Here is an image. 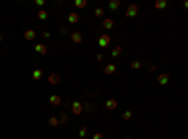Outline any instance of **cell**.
<instances>
[{"label": "cell", "instance_id": "cell-11", "mask_svg": "<svg viewBox=\"0 0 188 139\" xmlns=\"http://www.w3.org/2000/svg\"><path fill=\"white\" fill-rule=\"evenodd\" d=\"M156 81H158V85H162V87H164V85H168V81H169V75H168V73H160V75L156 77Z\"/></svg>", "mask_w": 188, "mask_h": 139}, {"label": "cell", "instance_id": "cell-17", "mask_svg": "<svg viewBox=\"0 0 188 139\" xmlns=\"http://www.w3.org/2000/svg\"><path fill=\"white\" fill-rule=\"evenodd\" d=\"M119 6H121V0H111L109 2V9H113V11L119 9Z\"/></svg>", "mask_w": 188, "mask_h": 139}, {"label": "cell", "instance_id": "cell-21", "mask_svg": "<svg viewBox=\"0 0 188 139\" xmlns=\"http://www.w3.org/2000/svg\"><path fill=\"white\" fill-rule=\"evenodd\" d=\"M38 19H40V21H45V19H47V11H45V9H40V11H38Z\"/></svg>", "mask_w": 188, "mask_h": 139}, {"label": "cell", "instance_id": "cell-19", "mask_svg": "<svg viewBox=\"0 0 188 139\" xmlns=\"http://www.w3.org/2000/svg\"><path fill=\"white\" fill-rule=\"evenodd\" d=\"M58 124H60V122H58L56 117H51V119H49V126H51V128H56Z\"/></svg>", "mask_w": 188, "mask_h": 139}, {"label": "cell", "instance_id": "cell-14", "mask_svg": "<svg viewBox=\"0 0 188 139\" xmlns=\"http://www.w3.org/2000/svg\"><path fill=\"white\" fill-rule=\"evenodd\" d=\"M49 83H51V85H58V83H60V75H58V73H51V75H49Z\"/></svg>", "mask_w": 188, "mask_h": 139}, {"label": "cell", "instance_id": "cell-6", "mask_svg": "<svg viewBox=\"0 0 188 139\" xmlns=\"http://www.w3.org/2000/svg\"><path fill=\"white\" fill-rule=\"evenodd\" d=\"M117 107H119V102H117L115 98H109V100L105 102V109H107V111H115Z\"/></svg>", "mask_w": 188, "mask_h": 139}, {"label": "cell", "instance_id": "cell-1", "mask_svg": "<svg viewBox=\"0 0 188 139\" xmlns=\"http://www.w3.org/2000/svg\"><path fill=\"white\" fill-rule=\"evenodd\" d=\"M70 107H72V115H75V117H79V115L85 111V109H83V104H81V102H77V100H75V102H72V104H70Z\"/></svg>", "mask_w": 188, "mask_h": 139}, {"label": "cell", "instance_id": "cell-31", "mask_svg": "<svg viewBox=\"0 0 188 139\" xmlns=\"http://www.w3.org/2000/svg\"><path fill=\"white\" fill-rule=\"evenodd\" d=\"M96 60H98V62H102V60H104V55H102V53H100V55H96Z\"/></svg>", "mask_w": 188, "mask_h": 139}, {"label": "cell", "instance_id": "cell-23", "mask_svg": "<svg viewBox=\"0 0 188 139\" xmlns=\"http://www.w3.org/2000/svg\"><path fill=\"white\" fill-rule=\"evenodd\" d=\"M58 122H60V124H66V122H68V113H62V115L58 117Z\"/></svg>", "mask_w": 188, "mask_h": 139}, {"label": "cell", "instance_id": "cell-3", "mask_svg": "<svg viewBox=\"0 0 188 139\" xmlns=\"http://www.w3.org/2000/svg\"><path fill=\"white\" fill-rule=\"evenodd\" d=\"M109 43H111V36H109V34H102V36L98 38V45H100L102 49L109 47Z\"/></svg>", "mask_w": 188, "mask_h": 139}, {"label": "cell", "instance_id": "cell-13", "mask_svg": "<svg viewBox=\"0 0 188 139\" xmlns=\"http://www.w3.org/2000/svg\"><path fill=\"white\" fill-rule=\"evenodd\" d=\"M122 55V45H117V47H113V51H111V56L113 58H117V56H121Z\"/></svg>", "mask_w": 188, "mask_h": 139}, {"label": "cell", "instance_id": "cell-27", "mask_svg": "<svg viewBox=\"0 0 188 139\" xmlns=\"http://www.w3.org/2000/svg\"><path fill=\"white\" fill-rule=\"evenodd\" d=\"M122 119H124V120H130V119H132V111H124V113H122Z\"/></svg>", "mask_w": 188, "mask_h": 139}, {"label": "cell", "instance_id": "cell-24", "mask_svg": "<svg viewBox=\"0 0 188 139\" xmlns=\"http://www.w3.org/2000/svg\"><path fill=\"white\" fill-rule=\"evenodd\" d=\"M94 17H100V19H102V17H104V9H102V8H96V9H94Z\"/></svg>", "mask_w": 188, "mask_h": 139}, {"label": "cell", "instance_id": "cell-25", "mask_svg": "<svg viewBox=\"0 0 188 139\" xmlns=\"http://www.w3.org/2000/svg\"><path fill=\"white\" fill-rule=\"evenodd\" d=\"M141 68V60H132V70H139Z\"/></svg>", "mask_w": 188, "mask_h": 139}, {"label": "cell", "instance_id": "cell-12", "mask_svg": "<svg viewBox=\"0 0 188 139\" xmlns=\"http://www.w3.org/2000/svg\"><path fill=\"white\" fill-rule=\"evenodd\" d=\"M49 104H51V105H60V104H62V98L56 96V94H53V96L49 98Z\"/></svg>", "mask_w": 188, "mask_h": 139}, {"label": "cell", "instance_id": "cell-22", "mask_svg": "<svg viewBox=\"0 0 188 139\" xmlns=\"http://www.w3.org/2000/svg\"><path fill=\"white\" fill-rule=\"evenodd\" d=\"M83 109H87V111H94L96 107H94V104H92V102H89V104H83Z\"/></svg>", "mask_w": 188, "mask_h": 139}, {"label": "cell", "instance_id": "cell-2", "mask_svg": "<svg viewBox=\"0 0 188 139\" xmlns=\"http://www.w3.org/2000/svg\"><path fill=\"white\" fill-rule=\"evenodd\" d=\"M137 13H139V6H137V4H130V6L126 8V17L134 19V17H137Z\"/></svg>", "mask_w": 188, "mask_h": 139}, {"label": "cell", "instance_id": "cell-7", "mask_svg": "<svg viewBox=\"0 0 188 139\" xmlns=\"http://www.w3.org/2000/svg\"><path fill=\"white\" fill-rule=\"evenodd\" d=\"M79 19H81V17H79V13H77V11H72V13L68 15V23H70V24H77V23H79Z\"/></svg>", "mask_w": 188, "mask_h": 139}, {"label": "cell", "instance_id": "cell-4", "mask_svg": "<svg viewBox=\"0 0 188 139\" xmlns=\"http://www.w3.org/2000/svg\"><path fill=\"white\" fill-rule=\"evenodd\" d=\"M102 26H104L105 30H111V28L115 26V21H113L111 17H104V19H102Z\"/></svg>", "mask_w": 188, "mask_h": 139}, {"label": "cell", "instance_id": "cell-9", "mask_svg": "<svg viewBox=\"0 0 188 139\" xmlns=\"http://www.w3.org/2000/svg\"><path fill=\"white\" fill-rule=\"evenodd\" d=\"M34 51L38 55H47V45L45 43H38V45H34Z\"/></svg>", "mask_w": 188, "mask_h": 139}, {"label": "cell", "instance_id": "cell-18", "mask_svg": "<svg viewBox=\"0 0 188 139\" xmlns=\"http://www.w3.org/2000/svg\"><path fill=\"white\" fill-rule=\"evenodd\" d=\"M41 75H43V73H41V70H34V72H32V79H34V81H40V79H41Z\"/></svg>", "mask_w": 188, "mask_h": 139}, {"label": "cell", "instance_id": "cell-16", "mask_svg": "<svg viewBox=\"0 0 188 139\" xmlns=\"http://www.w3.org/2000/svg\"><path fill=\"white\" fill-rule=\"evenodd\" d=\"M166 6H168L166 0H156V2H154V8H156V9H164Z\"/></svg>", "mask_w": 188, "mask_h": 139}, {"label": "cell", "instance_id": "cell-8", "mask_svg": "<svg viewBox=\"0 0 188 139\" xmlns=\"http://www.w3.org/2000/svg\"><path fill=\"white\" fill-rule=\"evenodd\" d=\"M115 72H117V64H113V62H111V64H105V68H104V73H105V75H113Z\"/></svg>", "mask_w": 188, "mask_h": 139}, {"label": "cell", "instance_id": "cell-26", "mask_svg": "<svg viewBox=\"0 0 188 139\" xmlns=\"http://www.w3.org/2000/svg\"><path fill=\"white\" fill-rule=\"evenodd\" d=\"M58 30H60V34H68V32H70L66 24H60V26H58Z\"/></svg>", "mask_w": 188, "mask_h": 139}, {"label": "cell", "instance_id": "cell-32", "mask_svg": "<svg viewBox=\"0 0 188 139\" xmlns=\"http://www.w3.org/2000/svg\"><path fill=\"white\" fill-rule=\"evenodd\" d=\"M0 41H2V34H0Z\"/></svg>", "mask_w": 188, "mask_h": 139}, {"label": "cell", "instance_id": "cell-10", "mask_svg": "<svg viewBox=\"0 0 188 139\" xmlns=\"http://www.w3.org/2000/svg\"><path fill=\"white\" fill-rule=\"evenodd\" d=\"M36 36H38V32H36V30H24V40H26V41L36 40Z\"/></svg>", "mask_w": 188, "mask_h": 139}, {"label": "cell", "instance_id": "cell-5", "mask_svg": "<svg viewBox=\"0 0 188 139\" xmlns=\"http://www.w3.org/2000/svg\"><path fill=\"white\" fill-rule=\"evenodd\" d=\"M72 41H73L75 45H79V43H83V32H79V30H75V32H72Z\"/></svg>", "mask_w": 188, "mask_h": 139}, {"label": "cell", "instance_id": "cell-30", "mask_svg": "<svg viewBox=\"0 0 188 139\" xmlns=\"http://www.w3.org/2000/svg\"><path fill=\"white\" fill-rule=\"evenodd\" d=\"M43 4H45V0H36V6H40L41 9H43Z\"/></svg>", "mask_w": 188, "mask_h": 139}, {"label": "cell", "instance_id": "cell-15", "mask_svg": "<svg viewBox=\"0 0 188 139\" xmlns=\"http://www.w3.org/2000/svg\"><path fill=\"white\" fill-rule=\"evenodd\" d=\"M73 4H75V8H79V9H83V8H87V6H89V2H87V0H75Z\"/></svg>", "mask_w": 188, "mask_h": 139}, {"label": "cell", "instance_id": "cell-29", "mask_svg": "<svg viewBox=\"0 0 188 139\" xmlns=\"http://www.w3.org/2000/svg\"><path fill=\"white\" fill-rule=\"evenodd\" d=\"M41 38H43V40H49V38H51V34L45 30V32H41Z\"/></svg>", "mask_w": 188, "mask_h": 139}, {"label": "cell", "instance_id": "cell-28", "mask_svg": "<svg viewBox=\"0 0 188 139\" xmlns=\"http://www.w3.org/2000/svg\"><path fill=\"white\" fill-rule=\"evenodd\" d=\"M92 139H105V134H102V132H96V134L92 136Z\"/></svg>", "mask_w": 188, "mask_h": 139}, {"label": "cell", "instance_id": "cell-20", "mask_svg": "<svg viewBox=\"0 0 188 139\" xmlns=\"http://www.w3.org/2000/svg\"><path fill=\"white\" fill-rule=\"evenodd\" d=\"M87 134H89V128H87V126H81V128H79V137L81 139L87 137Z\"/></svg>", "mask_w": 188, "mask_h": 139}, {"label": "cell", "instance_id": "cell-33", "mask_svg": "<svg viewBox=\"0 0 188 139\" xmlns=\"http://www.w3.org/2000/svg\"><path fill=\"white\" fill-rule=\"evenodd\" d=\"M124 139H132V137H124Z\"/></svg>", "mask_w": 188, "mask_h": 139}]
</instances>
